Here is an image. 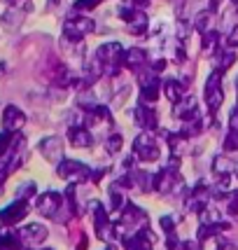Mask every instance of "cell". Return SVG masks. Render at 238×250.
Masks as SVG:
<instances>
[{
	"label": "cell",
	"instance_id": "1",
	"mask_svg": "<svg viewBox=\"0 0 238 250\" xmlns=\"http://www.w3.org/2000/svg\"><path fill=\"white\" fill-rule=\"evenodd\" d=\"M222 77L224 73L222 70H213L206 80V91H203V98H206V105L210 110V115H215L217 110L222 108L224 103V89H222Z\"/></svg>",
	"mask_w": 238,
	"mask_h": 250
},
{
	"label": "cell",
	"instance_id": "2",
	"mask_svg": "<svg viewBox=\"0 0 238 250\" xmlns=\"http://www.w3.org/2000/svg\"><path fill=\"white\" fill-rule=\"evenodd\" d=\"M133 154L140 159V162L150 164V162H157L159 157H161V147H159V143L152 138L150 131H142L136 136V141H133Z\"/></svg>",
	"mask_w": 238,
	"mask_h": 250
},
{
	"label": "cell",
	"instance_id": "3",
	"mask_svg": "<svg viewBox=\"0 0 238 250\" xmlns=\"http://www.w3.org/2000/svg\"><path fill=\"white\" fill-rule=\"evenodd\" d=\"M96 31V23L91 17H84V14H73L68 17L63 23V38L68 40H82L84 35Z\"/></svg>",
	"mask_w": 238,
	"mask_h": 250
},
{
	"label": "cell",
	"instance_id": "4",
	"mask_svg": "<svg viewBox=\"0 0 238 250\" xmlns=\"http://www.w3.org/2000/svg\"><path fill=\"white\" fill-rule=\"evenodd\" d=\"M56 173H59V178L70 180V183H87V180H91V173H94V171L82 162L63 159L61 164H56Z\"/></svg>",
	"mask_w": 238,
	"mask_h": 250
},
{
	"label": "cell",
	"instance_id": "5",
	"mask_svg": "<svg viewBox=\"0 0 238 250\" xmlns=\"http://www.w3.org/2000/svg\"><path fill=\"white\" fill-rule=\"evenodd\" d=\"M119 17L129 23V31L133 35H147V28H150V19L147 14L142 12V7H121L119 10Z\"/></svg>",
	"mask_w": 238,
	"mask_h": 250
},
{
	"label": "cell",
	"instance_id": "6",
	"mask_svg": "<svg viewBox=\"0 0 238 250\" xmlns=\"http://www.w3.org/2000/svg\"><path fill=\"white\" fill-rule=\"evenodd\" d=\"M28 210H31L28 201H23V199H17V201H12L7 208H2V210H0V225L10 227V225H17V222H21V220H26Z\"/></svg>",
	"mask_w": 238,
	"mask_h": 250
},
{
	"label": "cell",
	"instance_id": "7",
	"mask_svg": "<svg viewBox=\"0 0 238 250\" xmlns=\"http://www.w3.org/2000/svg\"><path fill=\"white\" fill-rule=\"evenodd\" d=\"M38 150L49 164H61L63 162V141L59 136H47L40 141Z\"/></svg>",
	"mask_w": 238,
	"mask_h": 250
},
{
	"label": "cell",
	"instance_id": "8",
	"mask_svg": "<svg viewBox=\"0 0 238 250\" xmlns=\"http://www.w3.org/2000/svg\"><path fill=\"white\" fill-rule=\"evenodd\" d=\"M61 206H63V196L59 194V192H44V194H40L38 201H35L38 213L44 215V218H54L56 213L61 210Z\"/></svg>",
	"mask_w": 238,
	"mask_h": 250
},
{
	"label": "cell",
	"instance_id": "9",
	"mask_svg": "<svg viewBox=\"0 0 238 250\" xmlns=\"http://www.w3.org/2000/svg\"><path fill=\"white\" fill-rule=\"evenodd\" d=\"M163 91V84L159 82L157 73H147V75H140V96L145 103H154L157 98L161 96Z\"/></svg>",
	"mask_w": 238,
	"mask_h": 250
},
{
	"label": "cell",
	"instance_id": "10",
	"mask_svg": "<svg viewBox=\"0 0 238 250\" xmlns=\"http://www.w3.org/2000/svg\"><path fill=\"white\" fill-rule=\"evenodd\" d=\"M154 246V234L150 227H140L136 234L124 236V250H152Z\"/></svg>",
	"mask_w": 238,
	"mask_h": 250
},
{
	"label": "cell",
	"instance_id": "11",
	"mask_svg": "<svg viewBox=\"0 0 238 250\" xmlns=\"http://www.w3.org/2000/svg\"><path fill=\"white\" fill-rule=\"evenodd\" d=\"M136 124L142 126L145 131L159 129V117H157V110L152 108V103L145 105V101H140V103L136 105Z\"/></svg>",
	"mask_w": 238,
	"mask_h": 250
},
{
	"label": "cell",
	"instance_id": "12",
	"mask_svg": "<svg viewBox=\"0 0 238 250\" xmlns=\"http://www.w3.org/2000/svg\"><path fill=\"white\" fill-rule=\"evenodd\" d=\"M23 124H26V115H23L21 108H17V105H7V108L2 110V131L19 133Z\"/></svg>",
	"mask_w": 238,
	"mask_h": 250
},
{
	"label": "cell",
	"instance_id": "13",
	"mask_svg": "<svg viewBox=\"0 0 238 250\" xmlns=\"http://www.w3.org/2000/svg\"><path fill=\"white\" fill-rule=\"evenodd\" d=\"M173 115L178 117L180 122H192V120H198L201 117V110H198V101L194 96H187L184 101L175 103V110Z\"/></svg>",
	"mask_w": 238,
	"mask_h": 250
},
{
	"label": "cell",
	"instance_id": "14",
	"mask_svg": "<svg viewBox=\"0 0 238 250\" xmlns=\"http://www.w3.org/2000/svg\"><path fill=\"white\" fill-rule=\"evenodd\" d=\"M124 213H121V225L124 227H145V220H147V215H145V210H140V208L136 206V204H126V206L121 208Z\"/></svg>",
	"mask_w": 238,
	"mask_h": 250
},
{
	"label": "cell",
	"instance_id": "15",
	"mask_svg": "<svg viewBox=\"0 0 238 250\" xmlns=\"http://www.w3.org/2000/svg\"><path fill=\"white\" fill-rule=\"evenodd\" d=\"M19 236L23 239V243H44V239L49 236V229L40 225V222H31V225H26V227L19 231Z\"/></svg>",
	"mask_w": 238,
	"mask_h": 250
},
{
	"label": "cell",
	"instance_id": "16",
	"mask_svg": "<svg viewBox=\"0 0 238 250\" xmlns=\"http://www.w3.org/2000/svg\"><path fill=\"white\" fill-rule=\"evenodd\" d=\"M68 141H70L73 147H89L94 143V136H91V131L84 124H73L68 129Z\"/></svg>",
	"mask_w": 238,
	"mask_h": 250
},
{
	"label": "cell",
	"instance_id": "17",
	"mask_svg": "<svg viewBox=\"0 0 238 250\" xmlns=\"http://www.w3.org/2000/svg\"><path fill=\"white\" fill-rule=\"evenodd\" d=\"M147 61H150V56H147V52L145 49H140V47H133V49H126L124 52V68H131V70H142L145 65H147Z\"/></svg>",
	"mask_w": 238,
	"mask_h": 250
},
{
	"label": "cell",
	"instance_id": "18",
	"mask_svg": "<svg viewBox=\"0 0 238 250\" xmlns=\"http://www.w3.org/2000/svg\"><path fill=\"white\" fill-rule=\"evenodd\" d=\"M229 227H231L229 222H217V225H201V227H198V234H196V239H198V243H206L208 239H213V236H217V234L227 231Z\"/></svg>",
	"mask_w": 238,
	"mask_h": 250
},
{
	"label": "cell",
	"instance_id": "19",
	"mask_svg": "<svg viewBox=\"0 0 238 250\" xmlns=\"http://www.w3.org/2000/svg\"><path fill=\"white\" fill-rule=\"evenodd\" d=\"M163 94H166V98L171 103H180L184 98V84L178 82V80H166L163 82Z\"/></svg>",
	"mask_w": 238,
	"mask_h": 250
},
{
	"label": "cell",
	"instance_id": "20",
	"mask_svg": "<svg viewBox=\"0 0 238 250\" xmlns=\"http://www.w3.org/2000/svg\"><path fill=\"white\" fill-rule=\"evenodd\" d=\"M161 136L168 141V150H171V154L180 159V154L184 152V145H187V138H184L182 133H166V131H161Z\"/></svg>",
	"mask_w": 238,
	"mask_h": 250
},
{
	"label": "cell",
	"instance_id": "21",
	"mask_svg": "<svg viewBox=\"0 0 238 250\" xmlns=\"http://www.w3.org/2000/svg\"><path fill=\"white\" fill-rule=\"evenodd\" d=\"M219 44H222V38H219V33L215 28H210L208 33H203V38H201V49L206 52V54H215L217 49H219Z\"/></svg>",
	"mask_w": 238,
	"mask_h": 250
},
{
	"label": "cell",
	"instance_id": "22",
	"mask_svg": "<svg viewBox=\"0 0 238 250\" xmlns=\"http://www.w3.org/2000/svg\"><path fill=\"white\" fill-rule=\"evenodd\" d=\"M133 178V187H138L140 192H152L154 189V175L145 173V171H131Z\"/></svg>",
	"mask_w": 238,
	"mask_h": 250
},
{
	"label": "cell",
	"instance_id": "23",
	"mask_svg": "<svg viewBox=\"0 0 238 250\" xmlns=\"http://www.w3.org/2000/svg\"><path fill=\"white\" fill-rule=\"evenodd\" d=\"M236 63V54L231 52V49H217V56H215V70H222V73H227L231 65Z\"/></svg>",
	"mask_w": 238,
	"mask_h": 250
},
{
	"label": "cell",
	"instance_id": "24",
	"mask_svg": "<svg viewBox=\"0 0 238 250\" xmlns=\"http://www.w3.org/2000/svg\"><path fill=\"white\" fill-rule=\"evenodd\" d=\"M0 250H23V239L12 231H0Z\"/></svg>",
	"mask_w": 238,
	"mask_h": 250
},
{
	"label": "cell",
	"instance_id": "25",
	"mask_svg": "<svg viewBox=\"0 0 238 250\" xmlns=\"http://www.w3.org/2000/svg\"><path fill=\"white\" fill-rule=\"evenodd\" d=\"M213 14H215V12H210V10H201L198 14H196L194 28H196L198 33H201V35L210 31V19H213Z\"/></svg>",
	"mask_w": 238,
	"mask_h": 250
},
{
	"label": "cell",
	"instance_id": "26",
	"mask_svg": "<svg viewBox=\"0 0 238 250\" xmlns=\"http://www.w3.org/2000/svg\"><path fill=\"white\" fill-rule=\"evenodd\" d=\"M203 131V122H201V117L198 120H192V122H184V126H182V133L184 138H194V136H198Z\"/></svg>",
	"mask_w": 238,
	"mask_h": 250
},
{
	"label": "cell",
	"instance_id": "27",
	"mask_svg": "<svg viewBox=\"0 0 238 250\" xmlns=\"http://www.w3.org/2000/svg\"><path fill=\"white\" fill-rule=\"evenodd\" d=\"M124 206H126V204H124V194L119 192L117 185H112V189H110V213H115V210H121Z\"/></svg>",
	"mask_w": 238,
	"mask_h": 250
},
{
	"label": "cell",
	"instance_id": "28",
	"mask_svg": "<svg viewBox=\"0 0 238 250\" xmlns=\"http://www.w3.org/2000/svg\"><path fill=\"white\" fill-rule=\"evenodd\" d=\"M231 159L229 157H215V162H213V171H215V175H229V171H231Z\"/></svg>",
	"mask_w": 238,
	"mask_h": 250
},
{
	"label": "cell",
	"instance_id": "29",
	"mask_svg": "<svg viewBox=\"0 0 238 250\" xmlns=\"http://www.w3.org/2000/svg\"><path fill=\"white\" fill-rule=\"evenodd\" d=\"M121 145H124L121 133H112V136H108V141H105V152H108V154H117L119 150H121Z\"/></svg>",
	"mask_w": 238,
	"mask_h": 250
},
{
	"label": "cell",
	"instance_id": "30",
	"mask_svg": "<svg viewBox=\"0 0 238 250\" xmlns=\"http://www.w3.org/2000/svg\"><path fill=\"white\" fill-rule=\"evenodd\" d=\"M222 147H224L227 152H238V131L236 129H229V133L224 136Z\"/></svg>",
	"mask_w": 238,
	"mask_h": 250
},
{
	"label": "cell",
	"instance_id": "31",
	"mask_svg": "<svg viewBox=\"0 0 238 250\" xmlns=\"http://www.w3.org/2000/svg\"><path fill=\"white\" fill-rule=\"evenodd\" d=\"M217 222H222V218H219V213H217L215 208H203L201 210V225H217Z\"/></svg>",
	"mask_w": 238,
	"mask_h": 250
},
{
	"label": "cell",
	"instance_id": "32",
	"mask_svg": "<svg viewBox=\"0 0 238 250\" xmlns=\"http://www.w3.org/2000/svg\"><path fill=\"white\" fill-rule=\"evenodd\" d=\"M100 2H105V0H75V12H91V10H96Z\"/></svg>",
	"mask_w": 238,
	"mask_h": 250
},
{
	"label": "cell",
	"instance_id": "33",
	"mask_svg": "<svg viewBox=\"0 0 238 250\" xmlns=\"http://www.w3.org/2000/svg\"><path fill=\"white\" fill-rule=\"evenodd\" d=\"M35 192H38L35 183H26V185H21L19 189H17V199H23V201H28V199H33V196H35Z\"/></svg>",
	"mask_w": 238,
	"mask_h": 250
},
{
	"label": "cell",
	"instance_id": "34",
	"mask_svg": "<svg viewBox=\"0 0 238 250\" xmlns=\"http://www.w3.org/2000/svg\"><path fill=\"white\" fill-rule=\"evenodd\" d=\"M12 141H14V133H10V131H2V133H0V157L5 152H10Z\"/></svg>",
	"mask_w": 238,
	"mask_h": 250
},
{
	"label": "cell",
	"instance_id": "35",
	"mask_svg": "<svg viewBox=\"0 0 238 250\" xmlns=\"http://www.w3.org/2000/svg\"><path fill=\"white\" fill-rule=\"evenodd\" d=\"M227 213L229 215H238V192H231V194H229Z\"/></svg>",
	"mask_w": 238,
	"mask_h": 250
},
{
	"label": "cell",
	"instance_id": "36",
	"mask_svg": "<svg viewBox=\"0 0 238 250\" xmlns=\"http://www.w3.org/2000/svg\"><path fill=\"white\" fill-rule=\"evenodd\" d=\"M161 229L166 231V236H168V234H175V218H171V215H163V218H161Z\"/></svg>",
	"mask_w": 238,
	"mask_h": 250
},
{
	"label": "cell",
	"instance_id": "37",
	"mask_svg": "<svg viewBox=\"0 0 238 250\" xmlns=\"http://www.w3.org/2000/svg\"><path fill=\"white\" fill-rule=\"evenodd\" d=\"M227 44H229V47H236V49H238V26H234V31L229 33Z\"/></svg>",
	"mask_w": 238,
	"mask_h": 250
},
{
	"label": "cell",
	"instance_id": "38",
	"mask_svg": "<svg viewBox=\"0 0 238 250\" xmlns=\"http://www.w3.org/2000/svg\"><path fill=\"white\" fill-rule=\"evenodd\" d=\"M163 68H166V59H159V61H154V63H152V73H157V75H159V73H163Z\"/></svg>",
	"mask_w": 238,
	"mask_h": 250
},
{
	"label": "cell",
	"instance_id": "39",
	"mask_svg": "<svg viewBox=\"0 0 238 250\" xmlns=\"http://www.w3.org/2000/svg\"><path fill=\"white\" fill-rule=\"evenodd\" d=\"M229 126H231V129H238V108L231 110V117H229Z\"/></svg>",
	"mask_w": 238,
	"mask_h": 250
},
{
	"label": "cell",
	"instance_id": "40",
	"mask_svg": "<svg viewBox=\"0 0 238 250\" xmlns=\"http://www.w3.org/2000/svg\"><path fill=\"white\" fill-rule=\"evenodd\" d=\"M219 7H222V0H210V2H208V10L210 12H217Z\"/></svg>",
	"mask_w": 238,
	"mask_h": 250
},
{
	"label": "cell",
	"instance_id": "41",
	"mask_svg": "<svg viewBox=\"0 0 238 250\" xmlns=\"http://www.w3.org/2000/svg\"><path fill=\"white\" fill-rule=\"evenodd\" d=\"M147 2H150V0H131V5H133V7H145Z\"/></svg>",
	"mask_w": 238,
	"mask_h": 250
},
{
	"label": "cell",
	"instance_id": "42",
	"mask_svg": "<svg viewBox=\"0 0 238 250\" xmlns=\"http://www.w3.org/2000/svg\"><path fill=\"white\" fill-rule=\"evenodd\" d=\"M175 250H192V243H184L182 241V243H178V248Z\"/></svg>",
	"mask_w": 238,
	"mask_h": 250
},
{
	"label": "cell",
	"instance_id": "43",
	"mask_svg": "<svg viewBox=\"0 0 238 250\" xmlns=\"http://www.w3.org/2000/svg\"><path fill=\"white\" fill-rule=\"evenodd\" d=\"M87 248V236H82V241H79V246H77V250H84Z\"/></svg>",
	"mask_w": 238,
	"mask_h": 250
},
{
	"label": "cell",
	"instance_id": "44",
	"mask_svg": "<svg viewBox=\"0 0 238 250\" xmlns=\"http://www.w3.org/2000/svg\"><path fill=\"white\" fill-rule=\"evenodd\" d=\"M2 73H5V63H0V75H2Z\"/></svg>",
	"mask_w": 238,
	"mask_h": 250
},
{
	"label": "cell",
	"instance_id": "45",
	"mask_svg": "<svg viewBox=\"0 0 238 250\" xmlns=\"http://www.w3.org/2000/svg\"><path fill=\"white\" fill-rule=\"evenodd\" d=\"M234 5H236V12H238V0H234Z\"/></svg>",
	"mask_w": 238,
	"mask_h": 250
},
{
	"label": "cell",
	"instance_id": "46",
	"mask_svg": "<svg viewBox=\"0 0 238 250\" xmlns=\"http://www.w3.org/2000/svg\"><path fill=\"white\" fill-rule=\"evenodd\" d=\"M105 250H115V246H110V248H105Z\"/></svg>",
	"mask_w": 238,
	"mask_h": 250
},
{
	"label": "cell",
	"instance_id": "47",
	"mask_svg": "<svg viewBox=\"0 0 238 250\" xmlns=\"http://www.w3.org/2000/svg\"><path fill=\"white\" fill-rule=\"evenodd\" d=\"M236 131H238V129H236Z\"/></svg>",
	"mask_w": 238,
	"mask_h": 250
}]
</instances>
